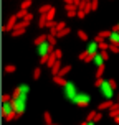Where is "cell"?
<instances>
[{"label":"cell","instance_id":"20","mask_svg":"<svg viewBox=\"0 0 119 125\" xmlns=\"http://www.w3.org/2000/svg\"><path fill=\"white\" fill-rule=\"evenodd\" d=\"M78 38H79L81 41H86V43L89 41V36H88V33H86L84 30H78Z\"/></svg>","mask_w":119,"mask_h":125},{"label":"cell","instance_id":"37","mask_svg":"<svg viewBox=\"0 0 119 125\" xmlns=\"http://www.w3.org/2000/svg\"><path fill=\"white\" fill-rule=\"evenodd\" d=\"M94 115H96V112H94V110H93V112H89V114H88V117H86V120H93V119H94Z\"/></svg>","mask_w":119,"mask_h":125},{"label":"cell","instance_id":"27","mask_svg":"<svg viewBox=\"0 0 119 125\" xmlns=\"http://www.w3.org/2000/svg\"><path fill=\"white\" fill-rule=\"evenodd\" d=\"M48 43L55 48V46H56V35H51L50 33V35H48Z\"/></svg>","mask_w":119,"mask_h":125},{"label":"cell","instance_id":"40","mask_svg":"<svg viewBox=\"0 0 119 125\" xmlns=\"http://www.w3.org/2000/svg\"><path fill=\"white\" fill-rule=\"evenodd\" d=\"M113 31H119V23H116V25L113 26Z\"/></svg>","mask_w":119,"mask_h":125},{"label":"cell","instance_id":"25","mask_svg":"<svg viewBox=\"0 0 119 125\" xmlns=\"http://www.w3.org/2000/svg\"><path fill=\"white\" fill-rule=\"evenodd\" d=\"M104 50H109V41L107 40L99 41V51H104Z\"/></svg>","mask_w":119,"mask_h":125},{"label":"cell","instance_id":"46","mask_svg":"<svg viewBox=\"0 0 119 125\" xmlns=\"http://www.w3.org/2000/svg\"><path fill=\"white\" fill-rule=\"evenodd\" d=\"M51 125H56V124H51Z\"/></svg>","mask_w":119,"mask_h":125},{"label":"cell","instance_id":"31","mask_svg":"<svg viewBox=\"0 0 119 125\" xmlns=\"http://www.w3.org/2000/svg\"><path fill=\"white\" fill-rule=\"evenodd\" d=\"M50 8H51V5H41L40 8H38V12H40V15H45Z\"/></svg>","mask_w":119,"mask_h":125},{"label":"cell","instance_id":"29","mask_svg":"<svg viewBox=\"0 0 119 125\" xmlns=\"http://www.w3.org/2000/svg\"><path fill=\"white\" fill-rule=\"evenodd\" d=\"M109 53L118 54V53H119V44H111V43H109Z\"/></svg>","mask_w":119,"mask_h":125},{"label":"cell","instance_id":"10","mask_svg":"<svg viewBox=\"0 0 119 125\" xmlns=\"http://www.w3.org/2000/svg\"><path fill=\"white\" fill-rule=\"evenodd\" d=\"M113 105H114L113 99H106V100H103L99 105H98V110H109Z\"/></svg>","mask_w":119,"mask_h":125},{"label":"cell","instance_id":"9","mask_svg":"<svg viewBox=\"0 0 119 125\" xmlns=\"http://www.w3.org/2000/svg\"><path fill=\"white\" fill-rule=\"evenodd\" d=\"M65 8H66V15H68L69 18H73V17L78 15V5H75V3H69V5H66Z\"/></svg>","mask_w":119,"mask_h":125},{"label":"cell","instance_id":"11","mask_svg":"<svg viewBox=\"0 0 119 125\" xmlns=\"http://www.w3.org/2000/svg\"><path fill=\"white\" fill-rule=\"evenodd\" d=\"M106 62V59L103 58V54L101 53H98V54H94V58H93V64L96 66V68H99V66H103Z\"/></svg>","mask_w":119,"mask_h":125},{"label":"cell","instance_id":"30","mask_svg":"<svg viewBox=\"0 0 119 125\" xmlns=\"http://www.w3.org/2000/svg\"><path fill=\"white\" fill-rule=\"evenodd\" d=\"M15 71H17L15 64H5V73H15Z\"/></svg>","mask_w":119,"mask_h":125},{"label":"cell","instance_id":"35","mask_svg":"<svg viewBox=\"0 0 119 125\" xmlns=\"http://www.w3.org/2000/svg\"><path fill=\"white\" fill-rule=\"evenodd\" d=\"M8 100H12V95H8V94H3V95H2V102H8Z\"/></svg>","mask_w":119,"mask_h":125},{"label":"cell","instance_id":"17","mask_svg":"<svg viewBox=\"0 0 119 125\" xmlns=\"http://www.w3.org/2000/svg\"><path fill=\"white\" fill-rule=\"evenodd\" d=\"M53 82H55V84H58V86H65V84H66V79H65V77H63V76H53Z\"/></svg>","mask_w":119,"mask_h":125},{"label":"cell","instance_id":"13","mask_svg":"<svg viewBox=\"0 0 119 125\" xmlns=\"http://www.w3.org/2000/svg\"><path fill=\"white\" fill-rule=\"evenodd\" d=\"M109 35H111V30H103V31H99V35L94 38V40L99 43V41H103V40H107V38H109Z\"/></svg>","mask_w":119,"mask_h":125},{"label":"cell","instance_id":"3","mask_svg":"<svg viewBox=\"0 0 119 125\" xmlns=\"http://www.w3.org/2000/svg\"><path fill=\"white\" fill-rule=\"evenodd\" d=\"M2 115H3V119H5L7 122L17 119L15 107H13V102H12V100H8V102H3V104H2Z\"/></svg>","mask_w":119,"mask_h":125},{"label":"cell","instance_id":"42","mask_svg":"<svg viewBox=\"0 0 119 125\" xmlns=\"http://www.w3.org/2000/svg\"><path fill=\"white\" fill-rule=\"evenodd\" d=\"M73 2H75V5H79L81 3V0H73Z\"/></svg>","mask_w":119,"mask_h":125},{"label":"cell","instance_id":"41","mask_svg":"<svg viewBox=\"0 0 119 125\" xmlns=\"http://www.w3.org/2000/svg\"><path fill=\"white\" fill-rule=\"evenodd\" d=\"M63 2H65V3H66V5H69V3H75V2H73V0H63Z\"/></svg>","mask_w":119,"mask_h":125},{"label":"cell","instance_id":"5","mask_svg":"<svg viewBox=\"0 0 119 125\" xmlns=\"http://www.w3.org/2000/svg\"><path fill=\"white\" fill-rule=\"evenodd\" d=\"M63 89H65V95H66V99H68L69 102H75L76 95H78V89H76L75 84L68 81L65 86H63Z\"/></svg>","mask_w":119,"mask_h":125},{"label":"cell","instance_id":"36","mask_svg":"<svg viewBox=\"0 0 119 125\" xmlns=\"http://www.w3.org/2000/svg\"><path fill=\"white\" fill-rule=\"evenodd\" d=\"M53 53H55V56H56L58 59H61V56H63V51L61 50H55Z\"/></svg>","mask_w":119,"mask_h":125},{"label":"cell","instance_id":"4","mask_svg":"<svg viewBox=\"0 0 119 125\" xmlns=\"http://www.w3.org/2000/svg\"><path fill=\"white\" fill-rule=\"evenodd\" d=\"M98 89L101 91L103 97H106V99H113V97H114V91H116V89L111 86L109 79H104V77H103V81H101V86H99Z\"/></svg>","mask_w":119,"mask_h":125},{"label":"cell","instance_id":"15","mask_svg":"<svg viewBox=\"0 0 119 125\" xmlns=\"http://www.w3.org/2000/svg\"><path fill=\"white\" fill-rule=\"evenodd\" d=\"M63 66H61V59H56V62L53 64V68H51V74L53 76H56L58 73H60V69H61Z\"/></svg>","mask_w":119,"mask_h":125},{"label":"cell","instance_id":"18","mask_svg":"<svg viewBox=\"0 0 119 125\" xmlns=\"http://www.w3.org/2000/svg\"><path fill=\"white\" fill-rule=\"evenodd\" d=\"M46 40H48V35H40V36H37L35 40H33V43H35V46H38V44L45 43Z\"/></svg>","mask_w":119,"mask_h":125},{"label":"cell","instance_id":"16","mask_svg":"<svg viewBox=\"0 0 119 125\" xmlns=\"http://www.w3.org/2000/svg\"><path fill=\"white\" fill-rule=\"evenodd\" d=\"M109 115H111L113 119H116V117L119 115V104H118V102H116V104L109 109Z\"/></svg>","mask_w":119,"mask_h":125},{"label":"cell","instance_id":"43","mask_svg":"<svg viewBox=\"0 0 119 125\" xmlns=\"http://www.w3.org/2000/svg\"><path fill=\"white\" fill-rule=\"evenodd\" d=\"M114 122H116V124L119 125V115H118V117H116V119H114Z\"/></svg>","mask_w":119,"mask_h":125},{"label":"cell","instance_id":"8","mask_svg":"<svg viewBox=\"0 0 119 125\" xmlns=\"http://www.w3.org/2000/svg\"><path fill=\"white\" fill-rule=\"evenodd\" d=\"M17 23H18V17H17V15L10 17V18H8V21L3 25V31H12L13 28L17 26Z\"/></svg>","mask_w":119,"mask_h":125},{"label":"cell","instance_id":"33","mask_svg":"<svg viewBox=\"0 0 119 125\" xmlns=\"http://www.w3.org/2000/svg\"><path fill=\"white\" fill-rule=\"evenodd\" d=\"M30 5H31V0H23L20 8H23V10H28V8H30Z\"/></svg>","mask_w":119,"mask_h":125},{"label":"cell","instance_id":"26","mask_svg":"<svg viewBox=\"0 0 119 125\" xmlns=\"http://www.w3.org/2000/svg\"><path fill=\"white\" fill-rule=\"evenodd\" d=\"M40 76H41V68L38 66V68H35V71H33V81H38Z\"/></svg>","mask_w":119,"mask_h":125},{"label":"cell","instance_id":"44","mask_svg":"<svg viewBox=\"0 0 119 125\" xmlns=\"http://www.w3.org/2000/svg\"><path fill=\"white\" fill-rule=\"evenodd\" d=\"M118 104H119V94H118Z\"/></svg>","mask_w":119,"mask_h":125},{"label":"cell","instance_id":"24","mask_svg":"<svg viewBox=\"0 0 119 125\" xmlns=\"http://www.w3.org/2000/svg\"><path fill=\"white\" fill-rule=\"evenodd\" d=\"M69 31H71V28H69V26H66L65 30H61V31H58V33H56V38H65Z\"/></svg>","mask_w":119,"mask_h":125},{"label":"cell","instance_id":"6","mask_svg":"<svg viewBox=\"0 0 119 125\" xmlns=\"http://www.w3.org/2000/svg\"><path fill=\"white\" fill-rule=\"evenodd\" d=\"M89 102H91V95L86 92H78V95H76V99L73 104H76L78 107H88Z\"/></svg>","mask_w":119,"mask_h":125},{"label":"cell","instance_id":"2","mask_svg":"<svg viewBox=\"0 0 119 125\" xmlns=\"http://www.w3.org/2000/svg\"><path fill=\"white\" fill-rule=\"evenodd\" d=\"M31 20H33V13L28 12V15H26L25 18H22V21H18V23H17V26L12 30V36H22V35L25 33L26 26L31 23Z\"/></svg>","mask_w":119,"mask_h":125},{"label":"cell","instance_id":"23","mask_svg":"<svg viewBox=\"0 0 119 125\" xmlns=\"http://www.w3.org/2000/svg\"><path fill=\"white\" fill-rule=\"evenodd\" d=\"M98 7H99V0H89V8H91V12H96Z\"/></svg>","mask_w":119,"mask_h":125},{"label":"cell","instance_id":"22","mask_svg":"<svg viewBox=\"0 0 119 125\" xmlns=\"http://www.w3.org/2000/svg\"><path fill=\"white\" fill-rule=\"evenodd\" d=\"M46 23H48V20L45 15H40V20H38V26L40 28H46Z\"/></svg>","mask_w":119,"mask_h":125},{"label":"cell","instance_id":"34","mask_svg":"<svg viewBox=\"0 0 119 125\" xmlns=\"http://www.w3.org/2000/svg\"><path fill=\"white\" fill-rule=\"evenodd\" d=\"M103 119V114H101V110H98V112H96V115H94V122H96V124H98V122H99V120Z\"/></svg>","mask_w":119,"mask_h":125},{"label":"cell","instance_id":"39","mask_svg":"<svg viewBox=\"0 0 119 125\" xmlns=\"http://www.w3.org/2000/svg\"><path fill=\"white\" fill-rule=\"evenodd\" d=\"M84 124H86V125H96V122H94V120H86Z\"/></svg>","mask_w":119,"mask_h":125},{"label":"cell","instance_id":"21","mask_svg":"<svg viewBox=\"0 0 119 125\" xmlns=\"http://www.w3.org/2000/svg\"><path fill=\"white\" fill-rule=\"evenodd\" d=\"M55 15H56V8H55V7H51L50 10H48V12L45 13L46 20H53V18H55Z\"/></svg>","mask_w":119,"mask_h":125},{"label":"cell","instance_id":"38","mask_svg":"<svg viewBox=\"0 0 119 125\" xmlns=\"http://www.w3.org/2000/svg\"><path fill=\"white\" fill-rule=\"evenodd\" d=\"M109 82H111V86H113L114 89H118V82H116V79H109Z\"/></svg>","mask_w":119,"mask_h":125},{"label":"cell","instance_id":"1","mask_svg":"<svg viewBox=\"0 0 119 125\" xmlns=\"http://www.w3.org/2000/svg\"><path fill=\"white\" fill-rule=\"evenodd\" d=\"M26 95H28V92L20 91V87H17L15 91H13L12 102H13V107H15L17 117H22L23 112H25V109H26Z\"/></svg>","mask_w":119,"mask_h":125},{"label":"cell","instance_id":"19","mask_svg":"<svg viewBox=\"0 0 119 125\" xmlns=\"http://www.w3.org/2000/svg\"><path fill=\"white\" fill-rule=\"evenodd\" d=\"M71 69H73V66H71V64H66V66H63V68L60 69V73H58V76H63V77H65V76L68 74V73L71 71Z\"/></svg>","mask_w":119,"mask_h":125},{"label":"cell","instance_id":"28","mask_svg":"<svg viewBox=\"0 0 119 125\" xmlns=\"http://www.w3.org/2000/svg\"><path fill=\"white\" fill-rule=\"evenodd\" d=\"M103 74H104V64L96 69V79H101V77H103Z\"/></svg>","mask_w":119,"mask_h":125},{"label":"cell","instance_id":"12","mask_svg":"<svg viewBox=\"0 0 119 125\" xmlns=\"http://www.w3.org/2000/svg\"><path fill=\"white\" fill-rule=\"evenodd\" d=\"M107 41L111 44H119V31H113L111 30V35L107 38Z\"/></svg>","mask_w":119,"mask_h":125},{"label":"cell","instance_id":"14","mask_svg":"<svg viewBox=\"0 0 119 125\" xmlns=\"http://www.w3.org/2000/svg\"><path fill=\"white\" fill-rule=\"evenodd\" d=\"M93 58L94 56L88 54V51H83V53L78 54V59H81V61H84V62H93Z\"/></svg>","mask_w":119,"mask_h":125},{"label":"cell","instance_id":"45","mask_svg":"<svg viewBox=\"0 0 119 125\" xmlns=\"http://www.w3.org/2000/svg\"><path fill=\"white\" fill-rule=\"evenodd\" d=\"M81 125H86V124H84V122H83V124H81Z\"/></svg>","mask_w":119,"mask_h":125},{"label":"cell","instance_id":"32","mask_svg":"<svg viewBox=\"0 0 119 125\" xmlns=\"http://www.w3.org/2000/svg\"><path fill=\"white\" fill-rule=\"evenodd\" d=\"M45 124H46V125H51V124H53V120H51V114H50V112H45Z\"/></svg>","mask_w":119,"mask_h":125},{"label":"cell","instance_id":"7","mask_svg":"<svg viewBox=\"0 0 119 125\" xmlns=\"http://www.w3.org/2000/svg\"><path fill=\"white\" fill-rule=\"evenodd\" d=\"M86 51H88V54H91V56L98 54V53H99V43H98L96 40H93V41H88Z\"/></svg>","mask_w":119,"mask_h":125}]
</instances>
